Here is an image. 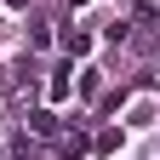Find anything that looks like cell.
Wrapping results in <instances>:
<instances>
[{"label": "cell", "instance_id": "cell-6", "mask_svg": "<svg viewBox=\"0 0 160 160\" xmlns=\"http://www.w3.org/2000/svg\"><path fill=\"white\" fill-rule=\"evenodd\" d=\"M6 6H17V12H23V6H29V0H6Z\"/></svg>", "mask_w": 160, "mask_h": 160}, {"label": "cell", "instance_id": "cell-2", "mask_svg": "<svg viewBox=\"0 0 160 160\" xmlns=\"http://www.w3.org/2000/svg\"><path fill=\"white\" fill-rule=\"evenodd\" d=\"M63 52H69V57H86V52H92V34H86V29H63Z\"/></svg>", "mask_w": 160, "mask_h": 160}, {"label": "cell", "instance_id": "cell-5", "mask_svg": "<svg viewBox=\"0 0 160 160\" xmlns=\"http://www.w3.org/2000/svg\"><path fill=\"white\" fill-rule=\"evenodd\" d=\"M12 160H29V143H17V149H12Z\"/></svg>", "mask_w": 160, "mask_h": 160}, {"label": "cell", "instance_id": "cell-3", "mask_svg": "<svg viewBox=\"0 0 160 160\" xmlns=\"http://www.w3.org/2000/svg\"><path fill=\"white\" fill-rule=\"evenodd\" d=\"M29 132L52 137V132H57V114H52V109H34V114H29Z\"/></svg>", "mask_w": 160, "mask_h": 160}, {"label": "cell", "instance_id": "cell-1", "mask_svg": "<svg viewBox=\"0 0 160 160\" xmlns=\"http://www.w3.org/2000/svg\"><path fill=\"white\" fill-rule=\"evenodd\" d=\"M74 69H57L52 80H46V97H52V103H69V97H74V80H69Z\"/></svg>", "mask_w": 160, "mask_h": 160}, {"label": "cell", "instance_id": "cell-4", "mask_svg": "<svg viewBox=\"0 0 160 160\" xmlns=\"http://www.w3.org/2000/svg\"><path fill=\"white\" fill-rule=\"evenodd\" d=\"M120 143H126V132H114V126H109V132H97V143H92V149H97V154H114Z\"/></svg>", "mask_w": 160, "mask_h": 160}]
</instances>
